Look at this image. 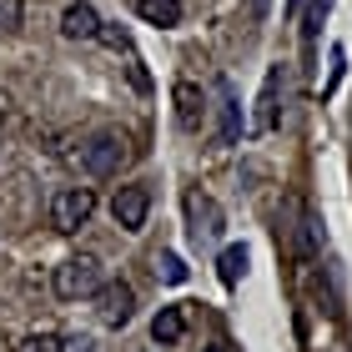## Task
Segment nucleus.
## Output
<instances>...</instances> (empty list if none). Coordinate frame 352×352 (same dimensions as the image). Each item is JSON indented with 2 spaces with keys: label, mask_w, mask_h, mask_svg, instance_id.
<instances>
[{
  "label": "nucleus",
  "mask_w": 352,
  "mask_h": 352,
  "mask_svg": "<svg viewBox=\"0 0 352 352\" xmlns=\"http://www.w3.org/2000/svg\"><path fill=\"white\" fill-rule=\"evenodd\" d=\"M186 206H191V221H197V227H191V232H197V242H201V236H221V212H217L206 197H197V191H191Z\"/></svg>",
  "instance_id": "obj_10"
},
{
  "label": "nucleus",
  "mask_w": 352,
  "mask_h": 352,
  "mask_svg": "<svg viewBox=\"0 0 352 352\" xmlns=\"http://www.w3.org/2000/svg\"><path fill=\"white\" fill-rule=\"evenodd\" d=\"M60 36H66V41H96V36H101V15H96V6L71 0L66 15H60Z\"/></svg>",
  "instance_id": "obj_7"
},
{
  "label": "nucleus",
  "mask_w": 352,
  "mask_h": 352,
  "mask_svg": "<svg viewBox=\"0 0 352 352\" xmlns=\"http://www.w3.org/2000/svg\"><path fill=\"white\" fill-rule=\"evenodd\" d=\"M342 66H347V51H342V45H332V76H327V86H322V101H327L332 91H338V81H342Z\"/></svg>",
  "instance_id": "obj_19"
},
{
  "label": "nucleus",
  "mask_w": 352,
  "mask_h": 352,
  "mask_svg": "<svg viewBox=\"0 0 352 352\" xmlns=\"http://www.w3.org/2000/svg\"><path fill=\"white\" fill-rule=\"evenodd\" d=\"M182 332H186V312H182V307H162V312L151 317V338L162 342V347L182 342Z\"/></svg>",
  "instance_id": "obj_11"
},
{
  "label": "nucleus",
  "mask_w": 352,
  "mask_h": 352,
  "mask_svg": "<svg viewBox=\"0 0 352 352\" xmlns=\"http://www.w3.org/2000/svg\"><path fill=\"white\" fill-rule=\"evenodd\" d=\"M146 212H151V191L146 186H121L116 201H111V217H116L121 232H141L146 227Z\"/></svg>",
  "instance_id": "obj_5"
},
{
  "label": "nucleus",
  "mask_w": 352,
  "mask_h": 352,
  "mask_svg": "<svg viewBox=\"0 0 352 352\" xmlns=\"http://www.w3.org/2000/svg\"><path fill=\"white\" fill-rule=\"evenodd\" d=\"M201 352H232V347L227 342H212V347H201Z\"/></svg>",
  "instance_id": "obj_20"
},
{
  "label": "nucleus",
  "mask_w": 352,
  "mask_h": 352,
  "mask_svg": "<svg viewBox=\"0 0 352 352\" xmlns=\"http://www.w3.org/2000/svg\"><path fill=\"white\" fill-rule=\"evenodd\" d=\"M96 307H101V322L106 327H126L131 322V312H136V287L131 282H101L96 287Z\"/></svg>",
  "instance_id": "obj_4"
},
{
  "label": "nucleus",
  "mask_w": 352,
  "mask_h": 352,
  "mask_svg": "<svg viewBox=\"0 0 352 352\" xmlns=\"http://www.w3.org/2000/svg\"><path fill=\"white\" fill-rule=\"evenodd\" d=\"M136 15L146 25H176L182 21V0H136Z\"/></svg>",
  "instance_id": "obj_12"
},
{
  "label": "nucleus",
  "mask_w": 352,
  "mask_h": 352,
  "mask_svg": "<svg viewBox=\"0 0 352 352\" xmlns=\"http://www.w3.org/2000/svg\"><path fill=\"white\" fill-rule=\"evenodd\" d=\"M242 272H247V247H227V252L217 257V277L227 282V287L242 282Z\"/></svg>",
  "instance_id": "obj_13"
},
{
  "label": "nucleus",
  "mask_w": 352,
  "mask_h": 352,
  "mask_svg": "<svg viewBox=\"0 0 352 352\" xmlns=\"http://www.w3.org/2000/svg\"><path fill=\"white\" fill-rule=\"evenodd\" d=\"M15 352H66V338H60V332H30Z\"/></svg>",
  "instance_id": "obj_16"
},
{
  "label": "nucleus",
  "mask_w": 352,
  "mask_h": 352,
  "mask_svg": "<svg viewBox=\"0 0 352 352\" xmlns=\"http://www.w3.org/2000/svg\"><path fill=\"white\" fill-rule=\"evenodd\" d=\"M317 247H322V217L302 212V252H317Z\"/></svg>",
  "instance_id": "obj_17"
},
{
  "label": "nucleus",
  "mask_w": 352,
  "mask_h": 352,
  "mask_svg": "<svg viewBox=\"0 0 352 352\" xmlns=\"http://www.w3.org/2000/svg\"><path fill=\"white\" fill-rule=\"evenodd\" d=\"M156 277L171 282V287H182L186 282V262L176 257V252H162V257H156Z\"/></svg>",
  "instance_id": "obj_15"
},
{
  "label": "nucleus",
  "mask_w": 352,
  "mask_h": 352,
  "mask_svg": "<svg viewBox=\"0 0 352 352\" xmlns=\"http://www.w3.org/2000/svg\"><path fill=\"white\" fill-rule=\"evenodd\" d=\"M21 15H25V0H0V30H21Z\"/></svg>",
  "instance_id": "obj_18"
},
{
  "label": "nucleus",
  "mask_w": 352,
  "mask_h": 352,
  "mask_svg": "<svg viewBox=\"0 0 352 352\" xmlns=\"http://www.w3.org/2000/svg\"><path fill=\"white\" fill-rule=\"evenodd\" d=\"M106 277H101V262L96 257H66L56 267V277H51V287H56V297L60 302H81V297H96V287H101Z\"/></svg>",
  "instance_id": "obj_2"
},
{
  "label": "nucleus",
  "mask_w": 352,
  "mask_h": 352,
  "mask_svg": "<svg viewBox=\"0 0 352 352\" xmlns=\"http://www.w3.org/2000/svg\"><path fill=\"white\" fill-rule=\"evenodd\" d=\"M217 116H221V126H217V146H236V136H242V106H236V91H232L227 76L217 81Z\"/></svg>",
  "instance_id": "obj_6"
},
{
  "label": "nucleus",
  "mask_w": 352,
  "mask_h": 352,
  "mask_svg": "<svg viewBox=\"0 0 352 352\" xmlns=\"http://www.w3.org/2000/svg\"><path fill=\"white\" fill-rule=\"evenodd\" d=\"M91 212H96V191L91 186H66V191H56V201H51L56 232H81L91 221Z\"/></svg>",
  "instance_id": "obj_3"
},
{
  "label": "nucleus",
  "mask_w": 352,
  "mask_h": 352,
  "mask_svg": "<svg viewBox=\"0 0 352 352\" xmlns=\"http://www.w3.org/2000/svg\"><path fill=\"white\" fill-rule=\"evenodd\" d=\"M171 101H176V121H182L186 131H197V126H201V111H206V101H201V91L191 86V81H176V91H171Z\"/></svg>",
  "instance_id": "obj_8"
},
{
  "label": "nucleus",
  "mask_w": 352,
  "mask_h": 352,
  "mask_svg": "<svg viewBox=\"0 0 352 352\" xmlns=\"http://www.w3.org/2000/svg\"><path fill=\"white\" fill-rule=\"evenodd\" d=\"M297 6H302V0H287V15H297Z\"/></svg>",
  "instance_id": "obj_21"
},
{
  "label": "nucleus",
  "mask_w": 352,
  "mask_h": 352,
  "mask_svg": "<svg viewBox=\"0 0 352 352\" xmlns=\"http://www.w3.org/2000/svg\"><path fill=\"white\" fill-rule=\"evenodd\" d=\"M332 6H338V0H307V15H302V45H307V51H312V41H317V30H322Z\"/></svg>",
  "instance_id": "obj_14"
},
{
  "label": "nucleus",
  "mask_w": 352,
  "mask_h": 352,
  "mask_svg": "<svg viewBox=\"0 0 352 352\" xmlns=\"http://www.w3.org/2000/svg\"><path fill=\"white\" fill-rule=\"evenodd\" d=\"M277 86H282V66H272L267 71V81H262V111H257V121H252V131H272L277 126Z\"/></svg>",
  "instance_id": "obj_9"
},
{
  "label": "nucleus",
  "mask_w": 352,
  "mask_h": 352,
  "mask_svg": "<svg viewBox=\"0 0 352 352\" xmlns=\"http://www.w3.org/2000/svg\"><path fill=\"white\" fill-rule=\"evenodd\" d=\"M76 166H81L86 176H96V182H106V176H116L121 166H126V136H111V131H101V136H91L81 151L71 156Z\"/></svg>",
  "instance_id": "obj_1"
}]
</instances>
